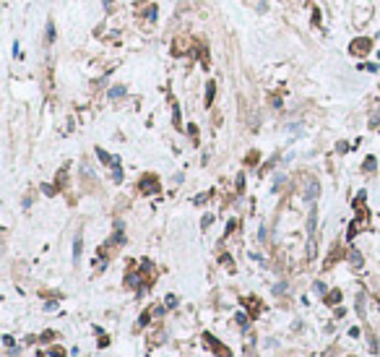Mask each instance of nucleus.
I'll use <instances>...</instances> for the list:
<instances>
[{
	"label": "nucleus",
	"instance_id": "nucleus-7",
	"mask_svg": "<svg viewBox=\"0 0 380 357\" xmlns=\"http://www.w3.org/2000/svg\"><path fill=\"white\" fill-rule=\"evenodd\" d=\"M318 193H321V185H318V183H315V180H313V183H310V185H307V196H310V198H315V196H318Z\"/></svg>",
	"mask_w": 380,
	"mask_h": 357
},
{
	"label": "nucleus",
	"instance_id": "nucleus-10",
	"mask_svg": "<svg viewBox=\"0 0 380 357\" xmlns=\"http://www.w3.org/2000/svg\"><path fill=\"white\" fill-rule=\"evenodd\" d=\"M352 263L357 266V269L362 266V253H360V250H352Z\"/></svg>",
	"mask_w": 380,
	"mask_h": 357
},
{
	"label": "nucleus",
	"instance_id": "nucleus-16",
	"mask_svg": "<svg viewBox=\"0 0 380 357\" xmlns=\"http://www.w3.org/2000/svg\"><path fill=\"white\" fill-rule=\"evenodd\" d=\"M149 21H156V5H149Z\"/></svg>",
	"mask_w": 380,
	"mask_h": 357
},
{
	"label": "nucleus",
	"instance_id": "nucleus-1",
	"mask_svg": "<svg viewBox=\"0 0 380 357\" xmlns=\"http://www.w3.org/2000/svg\"><path fill=\"white\" fill-rule=\"evenodd\" d=\"M141 191H143V193H156V191H159V183H156L154 175H149V178L141 180Z\"/></svg>",
	"mask_w": 380,
	"mask_h": 357
},
{
	"label": "nucleus",
	"instance_id": "nucleus-6",
	"mask_svg": "<svg viewBox=\"0 0 380 357\" xmlns=\"http://www.w3.org/2000/svg\"><path fill=\"white\" fill-rule=\"evenodd\" d=\"M339 300H341V292L339 290H333L331 295H325V302H328V305H336Z\"/></svg>",
	"mask_w": 380,
	"mask_h": 357
},
{
	"label": "nucleus",
	"instance_id": "nucleus-5",
	"mask_svg": "<svg viewBox=\"0 0 380 357\" xmlns=\"http://www.w3.org/2000/svg\"><path fill=\"white\" fill-rule=\"evenodd\" d=\"M214 92H216V83H214V81H209V86H206V104L214 102Z\"/></svg>",
	"mask_w": 380,
	"mask_h": 357
},
{
	"label": "nucleus",
	"instance_id": "nucleus-4",
	"mask_svg": "<svg viewBox=\"0 0 380 357\" xmlns=\"http://www.w3.org/2000/svg\"><path fill=\"white\" fill-rule=\"evenodd\" d=\"M96 157H99L104 164H112V162H115V157H112V154H107V151H104V149H96Z\"/></svg>",
	"mask_w": 380,
	"mask_h": 357
},
{
	"label": "nucleus",
	"instance_id": "nucleus-14",
	"mask_svg": "<svg viewBox=\"0 0 380 357\" xmlns=\"http://www.w3.org/2000/svg\"><path fill=\"white\" fill-rule=\"evenodd\" d=\"M73 256H76V261H78V258H81V238L76 240V245H73Z\"/></svg>",
	"mask_w": 380,
	"mask_h": 357
},
{
	"label": "nucleus",
	"instance_id": "nucleus-3",
	"mask_svg": "<svg viewBox=\"0 0 380 357\" xmlns=\"http://www.w3.org/2000/svg\"><path fill=\"white\" fill-rule=\"evenodd\" d=\"M349 50H352V52H360V55H362V52H367V50H370V40L352 42V47H349Z\"/></svg>",
	"mask_w": 380,
	"mask_h": 357
},
{
	"label": "nucleus",
	"instance_id": "nucleus-8",
	"mask_svg": "<svg viewBox=\"0 0 380 357\" xmlns=\"http://www.w3.org/2000/svg\"><path fill=\"white\" fill-rule=\"evenodd\" d=\"M125 94V86H112L110 89V97H112V99H117V97H123Z\"/></svg>",
	"mask_w": 380,
	"mask_h": 357
},
{
	"label": "nucleus",
	"instance_id": "nucleus-9",
	"mask_svg": "<svg viewBox=\"0 0 380 357\" xmlns=\"http://www.w3.org/2000/svg\"><path fill=\"white\" fill-rule=\"evenodd\" d=\"M315 224H318V214H315V206H313V214H310V222H307V230L315 232Z\"/></svg>",
	"mask_w": 380,
	"mask_h": 357
},
{
	"label": "nucleus",
	"instance_id": "nucleus-21",
	"mask_svg": "<svg viewBox=\"0 0 380 357\" xmlns=\"http://www.w3.org/2000/svg\"><path fill=\"white\" fill-rule=\"evenodd\" d=\"M104 5H112V0H104Z\"/></svg>",
	"mask_w": 380,
	"mask_h": 357
},
{
	"label": "nucleus",
	"instance_id": "nucleus-11",
	"mask_svg": "<svg viewBox=\"0 0 380 357\" xmlns=\"http://www.w3.org/2000/svg\"><path fill=\"white\" fill-rule=\"evenodd\" d=\"M375 170V157H367L364 159V172H372Z\"/></svg>",
	"mask_w": 380,
	"mask_h": 357
},
{
	"label": "nucleus",
	"instance_id": "nucleus-19",
	"mask_svg": "<svg viewBox=\"0 0 380 357\" xmlns=\"http://www.w3.org/2000/svg\"><path fill=\"white\" fill-rule=\"evenodd\" d=\"M237 323H240V326H247V318H245V313H237Z\"/></svg>",
	"mask_w": 380,
	"mask_h": 357
},
{
	"label": "nucleus",
	"instance_id": "nucleus-12",
	"mask_svg": "<svg viewBox=\"0 0 380 357\" xmlns=\"http://www.w3.org/2000/svg\"><path fill=\"white\" fill-rule=\"evenodd\" d=\"M172 120H174V125L180 128V107H177V104L172 107Z\"/></svg>",
	"mask_w": 380,
	"mask_h": 357
},
{
	"label": "nucleus",
	"instance_id": "nucleus-15",
	"mask_svg": "<svg viewBox=\"0 0 380 357\" xmlns=\"http://www.w3.org/2000/svg\"><path fill=\"white\" fill-rule=\"evenodd\" d=\"M164 302H167V308H174V305H177V298H174V295H170Z\"/></svg>",
	"mask_w": 380,
	"mask_h": 357
},
{
	"label": "nucleus",
	"instance_id": "nucleus-17",
	"mask_svg": "<svg viewBox=\"0 0 380 357\" xmlns=\"http://www.w3.org/2000/svg\"><path fill=\"white\" fill-rule=\"evenodd\" d=\"M3 344L8 347V349H13V337H8V334H5V337H3Z\"/></svg>",
	"mask_w": 380,
	"mask_h": 357
},
{
	"label": "nucleus",
	"instance_id": "nucleus-20",
	"mask_svg": "<svg viewBox=\"0 0 380 357\" xmlns=\"http://www.w3.org/2000/svg\"><path fill=\"white\" fill-rule=\"evenodd\" d=\"M245 357H255V355H253V337H250V347L245 349Z\"/></svg>",
	"mask_w": 380,
	"mask_h": 357
},
{
	"label": "nucleus",
	"instance_id": "nucleus-18",
	"mask_svg": "<svg viewBox=\"0 0 380 357\" xmlns=\"http://www.w3.org/2000/svg\"><path fill=\"white\" fill-rule=\"evenodd\" d=\"M315 292L318 295H325V284L323 282H315Z\"/></svg>",
	"mask_w": 380,
	"mask_h": 357
},
{
	"label": "nucleus",
	"instance_id": "nucleus-2",
	"mask_svg": "<svg viewBox=\"0 0 380 357\" xmlns=\"http://www.w3.org/2000/svg\"><path fill=\"white\" fill-rule=\"evenodd\" d=\"M206 341L211 344V349H214V352H216L219 357H232L229 352H227V349H222V344H219V341H216L214 337H211V334H206Z\"/></svg>",
	"mask_w": 380,
	"mask_h": 357
},
{
	"label": "nucleus",
	"instance_id": "nucleus-13",
	"mask_svg": "<svg viewBox=\"0 0 380 357\" xmlns=\"http://www.w3.org/2000/svg\"><path fill=\"white\" fill-rule=\"evenodd\" d=\"M52 40H55V24L50 21L47 24V42H52Z\"/></svg>",
	"mask_w": 380,
	"mask_h": 357
}]
</instances>
